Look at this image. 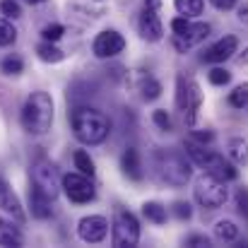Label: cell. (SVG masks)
Instances as JSON below:
<instances>
[{
    "label": "cell",
    "mask_w": 248,
    "mask_h": 248,
    "mask_svg": "<svg viewBox=\"0 0 248 248\" xmlns=\"http://www.w3.org/2000/svg\"><path fill=\"white\" fill-rule=\"evenodd\" d=\"M70 123L75 130V138L84 145H101L111 133V121L106 113L92 108V106H78L70 113Z\"/></svg>",
    "instance_id": "6da1fadb"
},
{
    "label": "cell",
    "mask_w": 248,
    "mask_h": 248,
    "mask_svg": "<svg viewBox=\"0 0 248 248\" xmlns=\"http://www.w3.org/2000/svg\"><path fill=\"white\" fill-rule=\"evenodd\" d=\"M53 123V99L46 92H31L22 106V128L31 135H44Z\"/></svg>",
    "instance_id": "7a4b0ae2"
},
{
    "label": "cell",
    "mask_w": 248,
    "mask_h": 248,
    "mask_svg": "<svg viewBox=\"0 0 248 248\" xmlns=\"http://www.w3.org/2000/svg\"><path fill=\"white\" fill-rule=\"evenodd\" d=\"M195 202L200 205V207H205V210H217V207H222L224 202H227V198H229V193H227V183L224 181H219L217 176H212V173H202L198 181H195Z\"/></svg>",
    "instance_id": "3957f363"
},
{
    "label": "cell",
    "mask_w": 248,
    "mask_h": 248,
    "mask_svg": "<svg viewBox=\"0 0 248 248\" xmlns=\"http://www.w3.org/2000/svg\"><path fill=\"white\" fill-rule=\"evenodd\" d=\"M61 171H58V166L53 164L51 159H46V157H41V159H36L34 164H31V186L39 190V193H44L48 200H56L58 198V193H61Z\"/></svg>",
    "instance_id": "277c9868"
},
{
    "label": "cell",
    "mask_w": 248,
    "mask_h": 248,
    "mask_svg": "<svg viewBox=\"0 0 248 248\" xmlns=\"http://www.w3.org/2000/svg\"><path fill=\"white\" fill-rule=\"evenodd\" d=\"M140 241V222L138 217L125 210L118 207L113 212V246L116 248H133Z\"/></svg>",
    "instance_id": "5b68a950"
},
{
    "label": "cell",
    "mask_w": 248,
    "mask_h": 248,
    "mask_svg": "<svg viewBox=\"0 0 248 248\" xmlns=\"http://www.w3.org/2000/svg\"><path fill=\"white\" fill-rule=\"evenodd\" d=\"M159 176L169 186H186L190 181V164L181 152H162L159 155Z\"/></svg>",
    "instance_id": "8992f818"
},
{
    "label": "cell",
    "mask_w": 248,
    "mask_h": 248,
    "mask_svg": "<svg viewBox=\"0 0 248 248\" xmlns=\"http://www.w3.org/2000/svg\"><path fill=\"white\" fill-rule=\"evenodd\" d=\"M61 188L65 190L68 200L75 202V205H84V202H92L96 198V188L92 183L89 176H84L80 171H73V173H65L61 178Z\"/></svg>",
    "instance_id": "52a82bcc"
},
{
    "label": "cell",
    "mask_w": 248,
    "mask_h": 248,
    "mask_svg": "<svg viewBox=\"0 0 248 248\" xmlns=\"http://www.w3.org/2000/svg\"><path fill=\"white\" fill-rule=\"evenodd\" d=\"M123 48H125V39L116 29H106V31L96 34V39L92 44V51L96 58H113V56L123 53Z\"/></svg>",
    "instance_id": "ba28073f"
},
{
    "label": "cell",
    "mask_w": 248,
    "mask_h": 248,
    "mask_svg": "<svg viewBox=\"0 0 248 248\" xmlns=\"http://www.w3.org/2000/svg\"><path fill=\"white\" fill-rule=\"evenodd\" d=\"M78 234L84 244H101L108 234V222L106 217L101 215H89L80 219V227H78Z\"/></svg>",
    "instance_id": "9c48e42d"
},
{
    "label": "cell",
    "mask_w": 248,
    "mask_h": 248,
    "mask_svg": "<svg viewBox=\"0 0 248 248\" xmlns=\"http://www.w3.org/2000/svg\"><path fill=\"white\" fill-rule=\"evenodd\" d=\"M210 36V24L207 22H190V27L183 31V34H178V36H173V48L178 51V53H186V51H190L193 46H198L200 41H205Z\"/></svg>",
    "instance_id": "30bf717a"
},
{
    "label": "cell",
    "mask_w": 248,
    "mask_h": 248,
    "mask_svg": "<svg viewBox=\"0 0 248 248\" xmlns=\"http://www.w3.org/2000/svg\"><path fill=\"white\" fill-rule=\"evenodd\" d=\"M140 36L145 41H162L164 27H162V19H159L157 10L142 7V12H140Z\"/></svg>",
    "instance_id": "8fae6325"
},
{
    "label": "cell",
    "mask_w": 248,
    "mask_h": 248,
    "mask_svg": "<svg viewBox=\"0 0 248 248\" xmlns=\"http://www.w3.org/2000/svg\"><path fill=\"white\" fill-rule=\"evenodd\" d=\"M236 48H239V39L229 34V36L219 39L215 46H210L202 53V63H224V61H229L236 53Z\"/></svg>",
    "instance_id": "7c38bea8"
},
{
    "label": "cell",
    "mask_w": 248,
    "mask_h": 248,
    "mask_svg": "<svg viewBox=\"0 0 248 248\" xmlns=\"http://www.w3.org/2000/svg\"><path fill=\"white\" fill-rule=\"evenodd\" d=\"M200 106H202V92H200V84L188 82V96H186V104H183V116H186V125H188V128H195V125H198Z\"/></svg>",
    "instance_id": "4fadbf2b"
},
{
    "label": "cell",
    "mask_w": 248,
    "mask_h": 248,
    "mask_svg": "<svg viewBox=\"0 0 248 248\" xmlns=\"http://www.w3.org/2000/svg\"><path fill=\"white\" fill-rule=\"evenodd\" d=\"M0 207L7 212V215H12L17 222H24V210H22V205H19V198L12 193V188L0 178Z\"/></svg>",
    "instance_id": "5bb4252c"
},
{
    "label": "cell",
    "mask_w": 248,
    "mask_h": 248,
    "mask_svg": "<svg viewBox=\"0 0 248 248\" xmlns=\"http://www.w3.org/2000/svg\"><path fill=\"white\" fill-rule=\"evenodd\" d=\"M186 155L190 157V162H195L198 166H202L205 171L210 169V164L217 159V152L207 150V145H200L195 140H186Z\"/></svg>",
    "instance_id": "9a60e30c"
},
{
    "label": "cell",
    "mask_w": 248,
    "mask_h": 248,
    "mask_svg": "<svg viewBox=\"0 0 248 248\" xmlns=\"http://www.w3.org/2000/svg\"><path fill=\"white\" fill-rule=\"evenodd\" d=\"M53 200H48L44 193H39L34 186L29 188V210H31V217L36 219H48L53 215V207H51Z\"/></svg>",
    "instance_id": "2e32d148"
},
{
    "label": "cell",
    "mask_w": 248,
    "mask_h": 248,
    "mask_svg": "<svg viewBox=\"0 0 248 248\" xmlns=\"http://www.w3.org/2000/svg\"><path fill=\"white\" fill-rule=\"evenodd\" d=\"M121 169H123V173H125L128 178H133V181H140V178H142L140 155H138L135 147H128V150L123 152V157H121Z\"/></svg>",
    "instance_id": "e0dca14e"
},
{
    "label": "cell",
    "mask_w": 248,
    "mask_h": 248,
    "mask_svg": "<svg viewBox=\"0 0 248 248\" xmlns=\"http://www.w3.org/2000/svg\"><path fill=\"white\" fill-rule=\"evenodd\" d=\"M207 173H212V176H217L219 181H236L239 178V169L232 164V162H227L222 155H217V159L210 164V169H207Z\"/></svg>",
    "instance_id": "ac0fdd59"
},
{
    "label": "cell",
    "mask_w": 248,
    "mask_h": 248,
    "mask_svg": "<svg viewBox=\"0 0 248 248\" xmlns=\"http://www.w3.org/2000/svg\"><path fill=\"white\" fill-rule=\"evenodd\" d=\"M0 246H12V248H19L22 246V232L0 217Z\"/></svg>",
    "instance_id": "d6986e66"
},
{
    "label": "cell",
    "mask_w": 248,
    "mask_h": 248,
    "mask_svg": "<svg viewBox=\"0 0 248 248\" xmlns=\"http://www.w3.org/2000/svg\"><path fill=\"white\" fill-rule=\"evenodd\" d=\"M36 56H39L44 63H61V61L65 58V53H63L53 41H41V44L36 46Z\"/></svg>",
    "instance_id": "ffe728a7"
},
{
    "label": "cell",
    "mask_w": 248,
    "mask_h": 248,
    "mask_svg": "<svg viewBox=\"0 0 248 248\" xmlns=\"http://www.w3.org/2000/svg\"><path fill=\"white\" fill-rule=\"evenodd\" d=\"M142 215L147 217V222L152 224H166V207L157 200H150L142 205Z\"/></svg>",
    "instance_id": "44dd1931"
},
{
    "label": "cell",
    "mask_w": 248,
    "mask_h": 248,
    "mask_svg": "<svg viewBox=\"0 0 248 248\" xmlns=\"http://www.w3.org/2000/svg\"><path fill=\"white\" fill-rule=\"evenodd\" d=\"M173 7L178 10V15L183 17H198L202 15V7H205V0H173Z\"/></svg>",
    "instance_id": "7402d4cb"
},
{
    "label": "cell",
    "mask_w": 248,
    "mask_h": 248,
    "mask_svg": "<svg viewBox=\"0 0 248 248\" xmlns=\"http://www.w3.org/2000/svg\"><path fill=\"white\" fill-rule=\"evenodd\" d=\"M229 157L236 164H248V140L244 138H234L229 142Z\"/></svg>",
    "instance_id": "603a6c76"
},
{
    "label": "cell",
    "mask_w": 248,
    "mask_h": 248,
    "mask_svg": "<svg viewBox=\"0 0 248 248\" xmlns=\"http://www.w3.org/2000/svg\"><path fill=\"white\" fill-rule=\"evenodd\" d=\"M215 234H217L219 241H236L239 239V227L232 219H222V222H217Z\"/></svg>",
    "instance_id": "cb8c5ba5"
},
{
    "label": "cell",
    "mask_w": 248,
    "mask_h": 248,
    "mask_svg": "<svg viewBox=\"0 0 248 248\" xmlns=\"http://www.w3.org/2000/svg\"><path fill=\"white\" fill-rule=\"evenodd\" d=\"M73 162H75V169L80 171V173H84V176H94V162H92V157L84 152V150H78L75 155H73Z\"/></svg>",
    "instance_id": "d4e9b609"
},
{
    "label": "cell",
    "mask_w": 248,
    "mask_h": 248,
    "mask_svg": "<svg viewBox=\"0 0 248 248\" xmlns=\"http://www.w3.org/2000/svg\"><path fill=\"white\" fill-rule=\"evenodd\" d=\"M140 89H142V99H145V101H155V99H159L162 92H164L162 82H159V80H152V78H147Z\"/></svg>",
    "instance_id": "484cf974"
},
{
    "label": "cell",
    "mask_w": 248,
    "mask_h": 248,
    "mask_svg": "<svg viewBox=\"0 0 248 248\" xmlns=\"http://www.w3.org/2000/svg\"><path fill=\"white\" fill-rule=\"evenodd\" d=\"M0 70H2L5 75H19V73L24 70V63H22L19 56H7V58L0 63Z\"/></svg>",
    "instance_id": "4316f807"
},
{
    "label": "cell",
    "mask_w": 248,
    "mask_h": 248,
    "mask_svg": "<svg viewBox=\"0 0 248 248\" xmlns=\"http://www.w3.org/2000/svg\"><path fill=\"white\" fill-rule=\"evenodd\" d=\"M17 41V29L12 27V22L0 19V46H10Z\"/></svg>",
    "instance_id": "83f0119b"
},
{
    "label": "cell",
    "mask_w": 248,
    "mask_h": 248,
    "mask_svg": "<svg viewBox=\"0 0 248 248\" xmlns=\"http://www.w3.org/2000/svg\"><path fill=\"white\" fill-rule=\"evenodd\" d=\"M229 104H232L234 108L248 106V84H239V87L229 94Z\"/></svg>",
    "instance_id": "f1b7e54d"
},
{
    "label": "cell",
    "mask_w": 248,
    "mask_h": 248,
    "mask_svg": "<svg viewBox=\"0 0 248 248\" xmlns=\"http://www.w3.org/2000/svg\"><path fill=\"white\" fill-rule=\"evenodd\" d=\"M207 78H210V84H215V87H224V84H229V80H232V73L224 70V68H212Z\"/></svg>",
    "instance_id": "f546056e"
},
{
    "label": "cell",
    "mask_w": 248,
    "mask_h": 248,
    "mask_svg": "<svg viewBox=\"0 0 248 248\" xmlns=\"http://www.w3.org/2000/svg\"><path fill=\"white\" fill-rule=\"evenodd\" d=\"M152 121H155V125L159 128V130H164V133H171V116L166 113L164 108H157L155 113H152Z\"/></svg>",
    "instance_id": "4dcf8cb0"
},
{
    "label": "cell",
    "mask_w": 248,
    "mask_h": 248,
    "mask_svg": "<svg viewBox=\"0 0 248 248\" xmlns=\"http://www.w3.org/2000/svg\"><path fill=\"white\" fill-rule=\"evenodd\" d=\"M0 12H2L5 17H10V19L22 17V7H19L17 0H2V2H0Z\"/></svg>",
    "instance_id": "1f68e13d"
},
{
    "label": "cell",
    "mask_w": 248,
    "mask_h": 248,
    "mask_svg": "<svg viewBox=\"0 0 248 248\" xmlns=\"http://www.w3.org/2000/svg\"><path fill=\"white\" fill-rule=\"evenodd\" d=\"M63 34H65V29H63L61 24H48V27H44V29H41L44 41H53V44H56V41H58Z\"/></svg>",
    "instance_id": "d6a6232c"
},
{
    "label": "cell",
    "mask_w": 248,
    "mask_h": 248,
    "mask_svg": "<svg viewBox=\"0 0 248 248\" xmlns=\"http://www.w3.org/2000/svg\"><path fill=\"white\" fill-rule=\"evenodd\" d=\"M173 215H176V219H181V222H188V219L193 217V207H190L188 202L178 200V202H173Z\"/></svg>",
    "instance_id": "836d02e7"
},
{
    "label": "cell",
    "mask_w": 248,
    "mask_h": 248,
    "mask_svg": "<svg viewBox=\"0 0 248 248\" xmlns=\"http://www.w3.org/2000/svg\"><path fill=\"white\" fill-rule=\"evenodd\" d=\"M186 96H188V82L183 78L176 80V106L183 111V104H186Z\"/></svg>",
    "instance_id": "e575fe53"
},
{
    "label": "cell",
    "mask_w": 248,
    "mask_h": 248,
    "mask_svg": "<svg viewBox=\"0 0 248 248\" xmlns=\"http://www.w3.org/2000/svg\"><path fill=\"white\" fill-rule=\"evenodd\" d=\"M188 27H190V19H188V17H183V15H181V17H173V19H171V31H173V36L183 34V31L188 29Z\"/></svg>",
    "instance_id": "d590c367"
},
{
    "label": "cell",
    "mask_w": 248,
    "mask_h": 248,
    "mask_svg": "<svg viewBox=\"0 0 248 248\" xmlns=\"http://www.w3.org/2000/svg\"><path fill=\"white\" fill-rule=\"evenodd\" d=\"M190 140H195V142H200V145H210V142L215 140V133H212V130H193Z\"/></svg>",
    "instance_id": "8d00e7d4"
},
{
    "label": "cell",
    "mask_w": 248,
    "mask_h": 248,
    "mask_svg": "<svg viewBox=\"0 0 248 248\" xmlns=\"http://www.w3.org/2000/svg\"><path fill=\"white\" fill-rule=\"evenodd\" d=\"M186 246H190V248H207V246H210V239H207V236H202V234H193V236H188V239H186Z\"/></svg>",
    "instance_id": "74e56055"
},
{
    "label": "cell",
    "mask_w": 248,
    "mask_h": 248,
    "mask_svg": "<svg viewBox=\"0 0 248 248\" xmlns=\"http://www.w3.org/2000/svg\"><path fill=\"white\" fill-rule=\"evenodd\" d=\"M236 205H239V212L248 219V190H244V188L239 190V195H236Z\"/></svg>",
    "instance_id": "f35d334b"
},
{
    "label": "cell",
    "mask_w": 248,
    "mask_h": 248,
    "mask_svg": "<svg viewBox=\"0 0 248 248\" xmlns=\"http://www.w3.org/2000/svg\"><path fill=\"white\" fill-rule=\"evenodd\" d=\"M236 19H239L241 24H248V2H241V5L236 7Z\"/></svg>",
    "instance_id": "ab89813d"
},
{
    "label": "cell",
    "mask_w": 248,
    "mask_h": 248,
    "mask_svg": "<svg viewBox=\"0 0 248 248\" xmlns=\"http://www.w3.org/2000/svg\"><path fill=\"white\" fill-rule=\"evenodd\" d=\"M217 10H232L234 5H236V0H210Z\"/></svg>",
    "instance_id": "60d3db41"
},
{
    "label": "cell",
    "mask_w": 248,
    "mask_h": 248,
    "mask_svg": "<svg viewBox=\"0 0 248 248\" xmlns=\"http://www.w3.org/2000/svg\"><path fill=\"white\" fill-rule=\"evenodd\" d=\"M162 0H145V7H152V10H159Z\"/></svg>",
    "instance_id": "b9f144b4"
},
{
    "label": "cell",
    "mask_w": 248,
    "mask_h": 248,
    "mask_svg": "<svg viewBox=\"0 0 248 248\" xmlns=\"http://www.w3.org/2000/svg\"><path fill=\"white\" fill-rule=\"evenodd\" d=\"M236 61H239V65H248V48H244V53H241Z\"/></svg>",
    "instance_id": "7bdbcfd3"
},
{
    "label": "cell",
    "mask_w": 248,
    "mask_h": 248,
    "mask_svg": "<svg viewBox=\"0 0 248 248\" xmlns=\"http://www.w3.org/2000/svg\"><path fill=\"white\" fill-rule=\"evenodd\" d=\"M29 2H44V0H29Z\"/></svg>",
    "instance_id": "ee69618b"
},
{
    "label": "cell",
    "mask_w": 248,
    "mask_h": 248,
    "mask_svg": "<svg viewBox=\"0 0 248 248\" xmlns=\"http://www.w3.org/2000/svg\"><path fill=\"white\" fill-rule=\"evenodd\" d=\"M27 2H29V0H27Z\"/></svg>",
    "instance_id": "f6af8a7d"
}]
</instances>
